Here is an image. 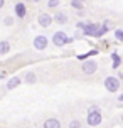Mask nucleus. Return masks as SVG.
Masks as SVG:
<instances>
[{
    "label": "nucleus",
    "mask_w": 123,
    "mask_h": 128,
    "mask_svg": "<svg viewBox=\"0 0 123 128\" xmlns=\"http://www.w3.org/2000/svg\"><path fill=\"white\" fill-rule=\"evenodd\" d=\"M26 12H27V8H26L24 4H15V15L19 19H24L26 17Z\"/></svg>",
    "instance_id": "nucleus-8"
},
{
    "label": "nucleus",
    "mask_w": 123,
    "mask_h": 128,
    "mask_svg": "<svg viewBox=\"0 0 123 128\" xmlns=\"http://www.w3.org/2000/svg\"><path fill=\"white\" fill-rule=\"evenodd\" d=\"M72 39L68 37V34L62 30H59V32H54V36H52V42H54V46L56 47H62V46H66L68 42H71Z\"/></svg>",
    "instance_id": "nucleus-1"
},
{
    "label": "nucleus",
    "mask_w": 123,
    "mask_h": 128,
    "mask_svg": "<svg viewBox=\"0 0 123 128\" xmlns=\"http://www.w3.org/2000/svg\"><path fill=\"white\" fill-rule=\"evenodd\" d=\"M22 83V79L20 78H12V79H8V83H7V90H14V88H17L19 84Z\"/></svg>",
    "instance_id": "nucleus-10"
},
{
    "label": "nucleus",
    "mask_w": 123,
    "mask_h": 128,
    "mask_svg": "<svg viewBox=\"0 0 123 128\" xmlns=\"http://www.w3.org/2000/svg\"><path fill=\"white\" fill-rule=\"evenodd\" d=\"M10 51V44L7 40H0V54H7Z\"/></svg>",
    "instance_id": "nucleus-11"
},
{
    "label": "nucleus",
    "mask_w": 123,
    "mask_h": 128,
    "mask_svg": "<svg viewBox=\"0 0 123 128\" xmlns=\"http://www.w3.org/2000/svg\"><path fill=\"white\" fill-rule=\"evenodd\" d=\"M71 5L74 7V8H78V10H81V8H83V0H72Z\"/></svg>",
    "instance_id": "nucleus-14"
},
{
    "label": "nucleus",
    "mask_w": 123,
    "mask_h": 128,
    "mask_svg": "<svg viewBox=\"0 0 123 128\" xmlns=\"http://www.w3.org/2000/svg\"><path fill=\"white\" fill-rule=\"evenodd\" d=\"M47 5H49V7H58L59 5V0H49Z\"/></svg>",
    "instance_id": "nucleus-18"
},
{
    "label": "nucleus",
    "mask_w": 123,
    "mask_h": 128,
    "mask_svg": "<svg viewBox=\"0 0 123 128\" xmlns=\"http://www.w3.org/2000/svg\"><path fill=\"white\" fill-rule=\"evenodd\" d=\"M4 24H5V26H12L14 19H12V17H5V19H4Z\"/></svg>",
    "instance_id": "nucleus-17"
},
{
    "label": "nucleus",
    "mask_w": 123,
    "mask_h": 128,
    "mask_svg": "<svg viewBox=\"0 0 123 128\" xmlns=\"http://www.w3.org/2000/svg\"><path fill=\"white\" fill-rule=\"evenodd\" d=\"M94 110H98V106H94V104H91L90 108H88V113H90V111H94Z\"/></svg>",
    "instance_id": "nucleus-19"
},
{
    "label": "nucleus",
    "mask_w": 123,
    "mask_h": 128,
    "mask_svg": "<svg viewBox=\"0 0 123 128\" xmlns=\"http://www.w3.org/2000/svg\"><path fill=\"white\" fill-rule=\"evenodd\" d=\"M32 2H39V0H32Z\"/></svg>",
    "instance_id": "nucleus-21"
},
{
    "label": "nucleus",
    "mask_w": 123,
    "mask_h": 128,
    "mask_svg": "<svg viewBox=\"0 0 123 128\" xmlns=\"http://www.w3.org/2000/svg\"><path fill=\"white\" fill-rule=\"evenodd\" d=\"M52 20H56L58 24H62V26H64L66 22H68V15H66L64 12H56V15H54Z\"/></svg>",
    "instance_id": "nucleus-9"
},
{
    "label": "nucleus",
    "mask_w": 123,
    "mask_h": 128,
    "mask_svg": "<svg viewBox=\"0 0 123 128\" xmlns=\"http://www.w3.org/2000/svg\"><path fill=\"white\" fill-rule=\"evenodd\" d=\"M69 128H81V122H79V120H72V122H69Z\"/></svg>",
    "instance_id": "nucleus-15"
},
{
    "label": "nucleus",
    "mask_w": 123,
    "mask_h": 128,
    "mask_svg": "<svg viewBox=\"0 0 123 128\" xmlns=\"http://www.w3.org/2000/svg\"><path fill=\"white\" fill-rule=\"evenodd\" d=\"M0 78H2V76H0Z\"/></svg>",
    "instance_id": "nucleus-22"
},
{
    "label": "nucleus",
    "mask_w": 123,
    "mask_h": 128,
    "mask_svg": "<svg viewBox=\"0 0 123 128\" xmlns=\"http://www.w3.org/2000/svg\"><path fill=\"white\" fill-rule=\"evenodd\" d=\"M44 128H61V122L58 118H47L44 122Z\"/></svg>",
    "instance_id": "nucleus-7"
},
{
    "label": "nucleus",
    "mask_w": 123,
    "mask_h": 128,
    "mask_svg": "<svg viewBox=\"0 0 123 128\" xmlns=\"http://www.w3.org/2000/svg\"><path fill=\"white\" fill-rule=\"evenodd\" d=\"M34 47L37 51H44L46 47H47V37L46 36H37V37L34 39Z\"/></svg>",
    "instance_id": "nucleus-5"
},
{
    "label": "nucleus",
    "mask_w": 123,
    "mask_h": 128,
    "mask_svg": "<svg viewBox=\"0 0 123 128\" xmlns=\"http://www.w3.org/2000/svg\"><path fill=\"white\" fill-rule=\"evenodd\" d=\"M104 88L110 91V93H116L120 90V79L118 78H113V76H108L104 79Z\"/></svg>",
    "instance_id": "nucleus-3"
},
{
    "label": "nucleus",
    "mask_w": 123,
    "mask_h": 128,
    "mask_svg": "<svg viewBox=\"0 0 123 128\" xmlns=\"http://www.w3.org/2000/svg\"><path fill=\"white\" fill-rule=\"evenodd\" d=\"M24 81L29 83V84H34V83H36V74H34V72H27L26 78H24Z\"/></svg>",
    "instance_id": "nucleus-12"
},
{
    "label": "nucleus",
    "mask_w": 123,
    "mask_h": 128,
    "mask_svg": "<svg viewBox=\"0 0 123 128\" xmlns=\"http://www.w3.org/2000/svg\"><path fill=\"white\" fill-rule=\"evenodd\" d=\"M111 58H113V68H115V69H118V68H120V56L113 52V54H111Z\"/></svg>",
    "instance_id": "nucleus-13"
},
{
    "label": "nucleus",
    "mask_w": 123,
    "mask_h": 128,
    "mask_svg": "<svg viewBox=\"0 0 123 128\" xmlns=\"http://www.w3.org/2000/svg\"><path fill=\"white\" fill-rule=\"evenodd\" d=\"M4 5H5V0H0V8H2Z\"/></svg>",
    "instance_id": "nucleus-20"
},
{
    "label": "nucleus",
    "mask_w": 123,
    "mask_h": 128,
    "mask_svg": "<svg viewBox=\"0 0 123 128\" xmlns=\"http://www.w3.org/2000/svg\"><path fill=\"white\" fill-rule=\"evenodd\" d=\"M86 122L90 126H98L100 123L103 122V116L100 113V110H94V111H90L88 113V118H86Z\"/></svg>",
    "instance_id": "nucleus-2"
},
{
    "label": "nucleus",
    "mask_w": 123,
    "mask_h": 128,
    "mask_svg": "<svg viewBox=\"0 0 123 128\" xmlns=\"http://www.w3.org/2000/svg\"><path fill=\"white\" fill-rule=\"evenodd\" d=\"M81 69H83L84 74L91 76V74H94V72L98 71V64H96V61H86V62H83Z\"/></svg>",
    "instance_id": "nucleus-4"
},
{
    "label": "nucleus",
    "mask_w": 123,
    "mask_h": 128,
    "mask_svg": "<svg viewBox=\"0 0 123 128\" xmlns=\"http://www.w3.org/2000/svg\"><path fill=\"white\" fill-rule=\"evenodd\" d=\"M37 20H39V26H42V27H49L52 24V17L49 14H40Z\"/></svg>",
    "instance_id": "nucleus-6"
},
{
    "label": "nucleus",
    "mask_w": 123,
    "mask_h": 128,
    "mask_svg": "<svg viewBox=\"0 0 123 128\" xmlns=\"http://www.w3.org/2000/svg\"><path fill=\"white\" fill-rule=\"evenodd\" d=\"M115 36H116V40H120V42H122V40H123V32L120 30V29H118V30L115 32Z\"/></svg>",
    "instance_id": "nucleus-16"
}]
</instances>
